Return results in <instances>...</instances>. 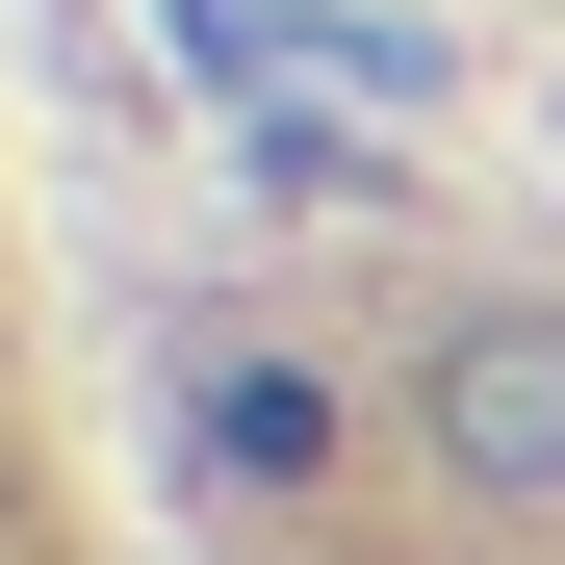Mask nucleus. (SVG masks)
I'll list each match as a JSON object with an SVG mask.
<instances>
[{"instance_id": "1", "label": "nucleus", "mask_w": 565, "mask_h": 565, "mask_svg": "<svg viewBox=\"0 0 565 565\" xmlns=\"http://www.w3.org/2000/svg\"><path fill=\"white\" fill-rule=\"evenodd\" d=\"M412 437L462 462V489H565V309H437V360H412Z\"/></svg>"}, {"instance_id": "2", "label": "nucleus", "mask_w": 565, "mask_h": 565, "mask_svg": "<svg viewBox=\"0 0 565 565\" xmlns=\"http://www.w3.org/2000/svg\"><path fill=\"white\" fill-rule=\"evenodd\" d=\"M206 437L257 462V489H309V462H334V412H309V386H282V360H232V386H206Z\"/></svg>"}]
</instances>
